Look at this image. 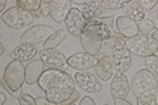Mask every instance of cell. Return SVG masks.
<instances>
[{
  "instance_id": "cell-1",
  "label": "cell",
  "mask_w": 158,
  "mask_h": 105,
  "mask_svg": "<svg viewBox=\"0 0 158 105\" xmlns=\"http://www.w3.org/2000/svg\"><path fill=\"white\" fill-rule=\"evenodd\" d=\"M40 88L45 92V97L50 103L61 105L77 91L75 79L66 71L46 68L38 80Z\"/></svg>"
},
{
  "instance_id": "cell-2",
  "label": "cell",
  "mask_w": 158,
  "mask_h": 105,
  "mask_svg": "<svg viewBox=\"0 0 158 105\" xmlns=\"http://www.w3.org/2000/svg\"><path fill=\"white\" fill-rule=\"evenodd\" d=\"M112 29L100 20L96 18L92 21H88L85 28V32L81 36V43L82 47L85 49V53L96 57L103 43H106L112 37Z\"/></svg>"
},
{
  "instance_id": "cell-3",
  "label": "cell",
  "mask_w": 158,
  "mask_h": 105,
  "mask_svg": "<svg viewBox=\"0 0 158 105\" xmlns=\"http://www.w3.org/2000/svg\"><path fill=\"white\" fill-rule=\"evenodd\" d=\"M24 83H25V67L23 62L11 61V63H8L4 70L2 86L7 88L11 96L19 99L23 95L21 88Z\"/></svg>"
},
{
  "instance_id": "cell-4",
  "label": "cell",
  "mask_w": 158,
  "mask_h": 105,
  "mask_svg": "<svg viewBox=\"0 0 158 105\" xmlns=\"http://www.w3.org/2000/svg\"><path fill=\"white\" fill-rule=\"evenodd\" d=\"M131 87L136 99L141 96H148V95H156L158 88V80L148 68H142L135 74Z\"/></svg>"
},
{
  "instance_id": "cell-5",
  "label": "cell",
  "mask_w": 158,
  "mask_h": 105,
  "mask_svg": "<svg viewBox=\"0 0 158 105\" xmlns=\"http://www.w3.org/2000/svg\"><path fill=\"white\" fill-rule=\"evenodd\" d=\"M127 49L131 54H135L137 57H153L157 51V42L152 37L146 36H138L127 39Z\"/></svg>"
},
{
  "instance_id": "cell-6",
  "label": "cell",
  "mask_w": 158,
  "mask_h": 105,
  "mask_svg": "<svg viewBox=\"0 0 158 105\" xmlns=\"http://www.w3.org/2000/svg\"><path fill=\"white\" fill-rule=\"evenodd\" d=\"M2 20L7 26L12 29H23L32 25V22L34 21V16L16 6L8 8L6 12L2 13Z\"/></svg>"
},
{
  "instance_id": "cell-7",
  "label": "cell",
  "mask_w": 158,
  "mask_h": 105,
  "mask_svg": "<svg viewBox=\"0 0 158 105\" xmlns=\"http://www.w3.org/2000/svg\"><path fill=\"white\" fill-rule=\"evenodd\" d=\"M56 32V29L53 26H49V25H34L23 33V36L20 37V42L32 45L45 43Z\"/></svg>"
},
{
  "instance_id": "cell-8",
  "label": "cell",
  "mask_w": 158,
  "mask_h": 105,
  "mask_svg": "<svg viewBox=\"0 0 158 105\" xmlns=\"http://www.w3.org/2000/svg\"><path fill=\"white\" fill-rule=\"evenodd\" d=\"M40 59L49 70H58V71H66L69 67L67 58L57 49H42L38 53Z\"/></svg>"
},
{
  "instance_id": "cell-9",
  "label": "cell",
  "mask_w": 158,
  "mask_h": 105,
  "mask_svg": "<svg viewBox=\"0 0 158 105\" xmlns=\"http://www.w3.org/2000/svg\"><path fill=\"white\" fill-rule=\"evenodd\" d=\"M111 61L113 66V72L117 75H125L131 68L132 54L125 47H113L111 53Z\"/></svg>"
},
{
  "instance_id": "cell-10",
  "label": "cell",
  "mask_w": 158,
  "mask_h": 105,
  "mask_svg": "<svg viewBox=\"0 0 158 105\" xmlns=\"http://www.w3.org/2000/svg\"><path fill=\"white\" fill-rule=\"evenodd\" d=\"M65 25H66V32H69L74 37H81L82 33L85 32L87 21L83 17L81 9L77 7H73L65 21Z\"/></svg>"
},
{
  "instance_id": "cell-11",
  "label": "cell",
  "mask_w": 158,
  "mask_h": 105,
  "mask_svg": "<svg viewBox=\"0 0 158 105\" xmlns=\"http://www.w3.org/2000/svg\"><path fill=\"white\" fill-rule=\"evenodd\" d=\"M77 86L87 93H98L102 91V86L98 76L87 71H78L74 75Z\"/></svg>"
},
{
  "instance_id": "cell-12",
  "label": "cell",
  "mask_w": 158,
  "mask_h": 105,
  "mask_svg": "<svg viewBox=\"0 0 158 105\" xmlns=\"http://www.w3.org/2000/svg\"><path fill=\"white\" fill-rule=\"evenodd\" d=\"M99 62V59L95 55H91L88 53H77L67 58L69 67H71L77 71H85L95 67Z\"/></svg>"
},
{
  "instance_id": "cell-13",
  "label": "cell",
  "mask_w": 158,
  "mask_h": 105,
  "mask_svg": "<svg viewBox=\"0 0 158 105\" xmlns=\"http://www.w3.org/2000/svg\"><path fill=\"white\" fill-rule=\"evenodd\" d=\"M73 8L70 0H52L50 2V17L56 22H65Z\"/></svg>"
},
{
  "instance_id": "cell-14",
  "label": "cell",
  "mask_w": 158,
  "mask_h": 105,
  "mask_svg": "<svg viewBox=\"0 0 158 105\" xmlns=\"http://www.w3.org/2000/svg\"><path fill=\"white\" fill-rule=\"evenodd\" d=\"M129 88H131V83L128 82V79H127L125 75H117V74H115L112 76L111 95H112L113 100L127 99V96L129 95Z\"/></svg>"
},
{
  "instance_id": "cell-15",
  "label": "cell",
  "mask_w": 158,
  "mask_h": 105,
  "mask_svg": "<svg viewBox=\"0 0 158 105\" xmlns=\"http://www.w3.org/2000/svg\"><path fill=\"white\" fill-rule=\"evenodd\" d=\"M38 54V47L37 45L32 43H21L11 53V59L12 61H19V62H32L33 58Z\"/></svg>"
},
{
  "instance_id": "cell-16",
  "label": "cell",
  "mask_w": 158,
  "mask_h": 105,
  "mask_svg": "<svg viewBox=\"0 0 158 105\" xmlns=\"http://www.w3.org/2000/svg\"><path fill=\"white\" fill-rule=\"evenodd\" d=\"M116 29H117V32L123 34L127 39L138 36L137 22L133 21V20L129 18L128 16H118L116 18Z\"/></svg>"
},
{
  "instance_id": "cell-17",
  "label": "cell",
  "mask_w": 158,
  "mask_h": 105,
  "mask_svg": "<svg viewBox=\"0 0 158 105\" xmlns=\"http://www.w3.org/2000/svg\"><path fill=\"white\" fill-rule=\"evenodd\" d=\"M45 64L42 63L41 59H37V61H32L27 64L25 67V83L29 86H33V84L38 83L41 75L45 72Z\"/></svg>"
},
{
  "instance_id": "cell-18",
  "label": "cell",
  "mask_w": 158,
  "mask_h": 105,
  "mask_svg": "<svg viewBox=\"0 0 158 105\" xmlns=\"http://www.w3.org/2000/svg\"><path fill=\"white\" fill-rule=\"evenodd\" d=\"M95 72H96L98 79H100V80H103V82L110 80L113 75H115L111 57L102 55L100 58H99V62L95 66Z\"/></svg>"
},
{
  "instance_id": "cell-19",
  "label": "cell",
  "mask_w": 158,
  "mask_h": 105,
  "mask_svg": "<svg viewBox=\"0 0 158 105\" xmlns=\"http://www.w3.org/2000/svg\"><path fill=\"white\" fill-rule=\"evenodd\" d=\"M82 14L85 20L88 21H92V20H96L99 16L102 14L103 11V2H99V0H92V2H86V4L83 6Z\"/></svg>"
},
{
  "instance_id": "cell-20",
  "label": "cell",
  "mask_w": 158,
  "mask_h": 105,
  "mask_svg": "<svg viewBox=\"0 0 158 105\" xmlns=\"http://www.w3.org/2000/svg\"><path fill=\"white\" fill-rule=\"evenodd\" d=\"M124 12L125 16H128L129 18H132L133 21H142L145 20V12L140 8V6L137 4V2H129L124 7Z\"/></svg>"
},
{
  "instance_id": "cell-21",
  "label": "cell",
  "mask_w": 158,
  "mask_h": 105,
  "mask_svg": "<svg viewBox=\"0 0 158 105\" xmlns=\"http://www.w3.org/2000/svg\"><path fill=\"white\" fill-rule=\"evenodd\" d=\"M41 4L42 2L41 0H17L16 6L23 8L24 11H27L29 13H38L40 9H41Z\"/></svg>"
},
{
  "instance_id": "cell-22",
  "label": "cell",
  "mask_w": 158,
  "mask_h": 105,
  "mask_svg": "<svg viewBox=\"0 0 158 105\" xmlns=\"http://www.w3.org/2000/svg\"><path fill=\"white\" fill-rule=\"evenodd\" d=\"M66 38V30L63 29H58V30L53 34V36L44 43L42 49H56L58 45H61L63 42V39Z\"/></svg>"
},
{
  "instance_id": "cell-23",
  "label": "cell",
  "mask_w": 158,
  "mask_h": 105,
  "mask_svg": "<svg viewBox=\"0 0 158 105\" xmlns=\"http://www.w3.org/2000/svg\"><path fill=\"white\" fill-rule=\"evenodd\" d=\"M154 30H156V25L150 18H145L138 24V34H141V36L152 37Z\"/></svg>"
},
{
  "instance_id": "cell-24",
  "label": "cell",
  "mask_w": 158,
  "mask_h": 105,
  "mask_svg": "<svg viewBox=\"0 0 158 105\" xmlns=\"http://www.w3.org/2000/svg\"><path fill=\"white\" fill-rule=\"evenodd\" d=\"M145 68L149 70V71L158 79V57L153 55V57L145 58Z\"/></svg>"
},
{
  "instance_id": "cell-25",
  "label": "cell",
  "mask_w": 158,
  "mask_h": 105,
  "mask_svg": "<svg viewBox=\"0 0 158 105\" xmlns=\"http://www.w3.org/2000/svg\"><path fill=\"white\" fill-rule=\"evenodd\" d=\"M129 2L127 0H106L103 2V8L106 9H118V8H124Z\"/></svg>"
},
{
  "instance_id": "cell-26",
  "label": "cell",
  "mask_w": 158,
  "mask_h": 105,
  "mask_svg": "<svg viewBox=\"0 0 158 105\" xmlns=\"http://www.w3.org/2000/svg\"><path fill=\"white\" fill-rule=\"evenodd\" d=\"M137 4L145 13H149L158 4V0H137Z\"/></svg>"
},
{
  "instance_id": "cell-27",
  "label": "cell",
  "mask_w": 158,
  "mask_h": 105,
  "mask_svg": "<svg viewBox=\"0 0 158 105\" xmlns=\"http://www.w3.org/2000/svg\"><path fill=\"white\" fill-rule=\"evenodd\" d=\"M137 105H157V96L156 95H148V96L137 97Z\"/></svg>"
},
{
  "instance_id": "cell-28",
  "label": "cell",
  "mask_w": 158,
  "mask_h": 105,
  "mask_svg": "<svg viewBox=\"0 0 158 105\" xmlns=\"http://www.w3.org/2000/svg\"><path fill=\"white\" fill-rule=\"evenodd\" d=\"M17 100H19L20 105H37L36 99L32 97L29 93H23Z\"/></svg>"
},
{
  "instance_id": "cell-29",
  "label": "cell",
  "mask_w": 158,
  "mask_h": 105,
  "mask_svg": "<svg viewBox=\"0 0 158 105\" xmlns=\"http://www.w3.org/2000/svg\"><path fill=\"white\" fill-rule=\"evenodd\" d=\"M40 13H41L42 17L50 16V2H42L41 9H40Z\"/></svg>"
},
{
  "instance_id": "cell-30",
  "label": "cell",
  "mask_w": 158,
  "mask_h": 105,
  "mask_svg": "<svg viewBox=\"0 0 158 105\" xmlns=\"http://www.w3.org/2000/svg\"><path fill=\"white\" fill-rule=\"evenodd\" d=\"M78 99H79V92H78V91H75V92H74V93L71 95L70 97H69V99L66 100L65 103H62L61 105H73V104H75V101H77Z\"/></svg>"
},
{
  "instance_id": "cell-31",
  "label": "cell",
  "mask_w": 158,
  "mask_h": 105,
  "mask_svg": "<svg viewBox=\"0 0 158 105\" xmlns=\"http://www.w3.org/2000/svg\"><path fill=\"white\" fill-rule=\"evenodd\" d=\"M98 20H100V21H103L104 24H107L108 26L112 29V26H113V16H107V17H106V16H99Z\"/></svg>"
},
{
  "instance_id": "cell-32",
  "label": "cell",
  "mask_w": 158,
  "mask_h": 105,
  "mask_svg": "<svg viewBox=\"0 0 158 105\" xmlns=\"http://www.w3.org/2000/svg\"><path fill=\"white\" fill-rule=\"evenodd\" d=\"M79 105H96L95 101L90 97V96H85L83 99H81V103H79Z\"/></svg>"
},
{
  "instance_id": "cell-33",
  "label": "cell",
  "mask_w": 158,
  "mask_h": 105,
  "mask_svg": "<svg viewBox=\"0 0 158 105\" xmlns=\"http://www.w3.org/2000/svg\"><path fill=\"white\" fill-rule=\"evenodd\" d=\"M115 105H132L127 99H117V100H113Z\"/></svg>"
},
{
  "instance_id": "cell-34",
  "label": "cell",
  "mask_w": 158,
  "mask_h": 105,
  "mask_svg": "<svg viewBox=\"0 0 158 105\" xmlns=\"http://www.w3.org/2000/svg\"><path fill=\"white\" fill-rule=\"evenodd\" d=\"M36 103H37V105H48V103H49V100L45 97V96H40V97H37L36 99Z\"/></svg>"
},
{
  "instance_id": "cell-35",
  "label": "cell",
  "mask_w": 158,
  "mask_h": 105,
  "mask_svg": "<svg viewBox=\"0 0 158 105\" xmlns=\"http://www.w3.org/2000/svg\"><path fill=\"white\" fill-rule=\"evenodd\" d=\"M106 46H107V47H110L111 50L113 49V46H115V34H112V37L106 42Z\"/></svg>"
},
{
  "instance_id": "cell-36",
  "label": "cell",
  "mask_w": 158,
  "mask_h": 105,
  "mask_svg": "<svg viewBox=\"0 0 158 105\" xmlns=\"http://www.w3.org/2000/svg\"><path fill=\"white\" fill-rule=\"evenodd\" d=\"M0 99H2V101H0V105H4V104H6V100H7V97H6V93L0 92Z\"/></svg>"
},
{
  "instance_id": "cell-37",
  "label": "cell",
  "mask_w": 158,
  "mask_h": 105,
  "mask_svg": "<svg viewBox=\"0 0 158 105\" xmlns=\"http://www.w3.org/2000/svg\"><path fill=\"white\" fill-rule=\"evenodd\" d=\"M6 6H7V2H6V0H3V2H2V6H0V11H2L3 13L6 12Z\"/></svg>"
},
{
  "instance_id": "cell-38",
  "label": "cell",
  "mask_w": 158,
  "mask_h": 105,
  "mask_svg": "<svg viewBox=\"0 0 158 105\" xmlns=\"http://www.w3.org/2000/svg\"><path fill=\"white\" fill-rule=\"evenodd\" d=\"M3 53H4V45L0 43V54H3Z\"/></svg>"
},
{
  "instance_id": "cell-39",
  "label": "cell",
  "mask_w": 158,
  "mask_h": 105,
  "mask_svg": "<svg viewBox=\"0 0 158 105\" xmlns=\"http://www.w3.org/2000/svg\"><path fill=\"white\" fill-rule=\"evenodd\" d=\"M48 105H59V104H56V103H50V101H49Z\"/></svg>"
},
{
  "instance_id": "cell-40",
  "label": "cell",
  "mask_w": 158,
  "mask_h": 105,
  "mask_svg": "<svg viewBox=\"0 0 158 105\" xmlns=\"http://www.w3.org/2000/svg\"><path fill=\"white\" fill-rule=\"evenodd\" d=\"M156 16H157V18H158V12H157V14H156Z\"/></svg>"
},
{
  "instance_id": "cell-41",
  "label": "cell",
  "mask_w": 158,
  "mask_h": 105,
  "mask_svg": "<svg viewBox=\"0 0 158 105\" xmlns=\"http://www.w3.org/2000/svg\"><path fill=\"white\" fill-rule=\"evenodd\" d=\"M104 105H108V104H104Z\"/></svg>"
},
{
  "instance_id": "cell-42",
  "label": "cell",
  "mask_w": 158,
  "mask_h": 105,
  "mask_svg": "<svg viewBox=\"0 0 158 105\" xmlns=\"http://www.w3.org/2000/svg\"><path fill=\"white\" fill-rule=\"evenodd\" d=\"M73 105H75V104H73Z\"/></svg>"
},
{
  "instance_id": "cell-43",
  "label": "cell",
  "mask_w": 158,
  "mask_h": 105,
  "mask_svg": "<svg viewBox=\"0 0 158 105\" xmlns=\"http://www.w3.org/2000/svg\"><path fill=\"white\" fill-rule=\"evenodd\" d=\"M157 105H158V103H157Z\"/></svg>"
}]
</instances>
